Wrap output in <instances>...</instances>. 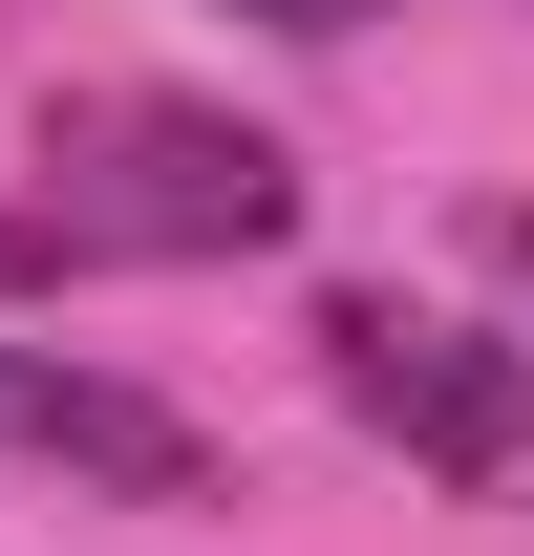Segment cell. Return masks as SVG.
Returning a JSON list of instances; mask_svg holds the SVG:
<instances>
[{"label": "cell", "mask_w": 534, "mask_h": 556, "mask_svg": "<svg viewBox=\"0 0 534 556\" xmlns=\"http://www.w3.org/2000/svg\"><path fill=\"white\" fill-rule=\"evenodd\" d=\"M321 386L385 428L406 471H449V492H534V364L470 343V321H428V300H385V278H342V300H321Z\"/></svg>", "instance_id": "cell-2"}, {"label": "cell", "mask_w": 534, "mask_h": 556, "mask_svg": "<svg viewBox=\"0 0 534 556\" xmlns=\"http://www.w3.org/2000/svg\"><path fill=\"white\" fill-rule=\"evenodd\" d=\"M0 450H43V471H86V492H150V514H193V492H214V428H171L150 386L43 364V343H0Z\"/></svg>", "instance_id": "cell-3"}, {"label": "cell", "mask_w": 534, "mask_h": 556, "mask_svg": "<svg viewBox=\"0 0 534 556\" xmlns=\"http://www.w3.org/2000/svg\"><path fill=\"white\" fill-rule=\"evenodd\" d=\"M300 236V150L193 108V86H86L43 129V193H0V300L43 278H193V257H278Z\"/></svg>", "instance_id": "cell-1"}, {"label": "cell", "mask_w": 534, "mask_h": 556, "mask_svg": "<svg viewBox=\"0 0 534 556\" xmlns=\"http://www.w3.org/2000/svg\"><path fill=\"white\" fill-rule=\"evenodd\" d=\"M236 22H278V43H342V22H385V0H236Z\"/></svg>", "instance_id": "cell-5"}, {"label": "cell", "mask_w": 534, "mask_h": 556, "mask_svg": "<svg viewBox=\"0 0 534 556\" xmlns=\"http://www.w3.org/2000/svg\"><path fill=\"white\" fill-rule=\"evenodd\" d=\"M470 257H492V278L534 300V193H492V214H470Z\"/></svg>", "instance_id": "cell-4"}]
</instances>
